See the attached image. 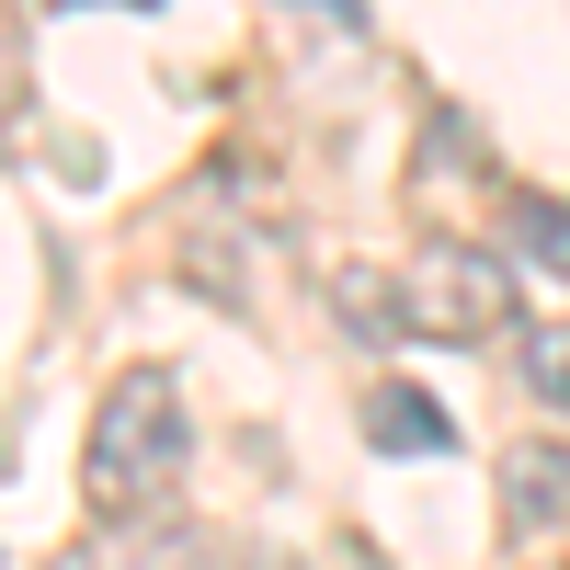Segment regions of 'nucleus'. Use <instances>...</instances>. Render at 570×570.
<instances>
[{
    "label": "nucleus",
    "mask_w": 570,
    "mask_h": 570,
    "mask_svg": "<svg viewBox=\"0 0 570 570\" xmlns=\"http://www.w3.org/2000/svg\"><path fill=\"white\" fill-rule=\"evenodd\" d=\"M195 456V411H183L171 365H126L104 400H91V445H80V502L104 525H137Z\"/></svg>",
    "instance_id": "nucleus-1"
},
{
    "label": "nucleus",
    "mask_w": 570,
    "mask_h": 570,
    "mask_svg": "<svg viewBox=\"0 0 570 570\" xmlns=\"http://www.w3.org/2000/svg\"><path fill=\"white\" fill-rule=\"evenodd\" d=\"M400 285H411V331H434V343H491V331H513V263L491 240H434Z\"/></svg>",
    "instance_id": "nucleus-2"
},
{
    "label": "nucleus",
    "mask_w": 570,
    "mask_h": 570,
    "mask_svg": "<svg viewBox=\"0 0 570 570\" xmlns=\"http://www.w3.org/2000/svg\"><path fill=\"white\" fill-rule=\"evenodd\" d=\"M502 525H513V537H548V525H570V445L525 434V445L502 456Z\"/></svg>",
    "instance_id": "nucleus-3"
},
{
    "label": "nucleus",
    "mask_w": 570,
    "mask_h": 570,
    "mask_svg": "<svg viewBox=\"0 0 570 570\" xmlns=\"http://www.w3.org/2000/svg\"><path fill=\"white\" fill-rule=\"evenodd\" d=\"M365 445H389V456H445V445H456V422L422 400V389L376 376V389H365Z\"/></svg>",
    "instance_id": "nucleus-4"
},
{
    "label": "nucleus",
    "mask_w": 570,
    "mask_h": 570,
    "mask_svg": "<svg viewBox=\"0 0 570 570\" xmlns=\"http://www.w3.org/2000/svg\"><path fill=\"white\" fill-rule=\"evenodd\" d=\"M331 320H343L354 343H400V331H411V285L354 263V274H331Z\"/></svg>",
    "instance_id": "nucleus-5"
},
{
    "label": "nucleus",
    "mask_w": 570,
    "mask_h": 570,
    "mask_svg": "<svg viewBox=\"0 0 570 570\" xmlns=\"http://www.w3.org/2000/svg\"><path fill=\"white\" fill-rule=\"evenodd\" d=\"M513 252H537L570 274V195H513Z\"/></svg>",
    "instance_id": "nucleus-6"
},
{
    "label": "nucleus",
    "mask_w": 570,
    "mask_h": 570,
    "mask_svg": "<svg viewBox=\"0 0 570 570\" xmlns=\"http://www.w3.org/2000/svg\"><path fill=\"white\" fill-rule=\"evenodd\" d=\"M525 389H537L548 411H570V320H548L537 343H525Z\"/></svg>",
    "instance_id": "nucleus-7"
}]
</instances>
